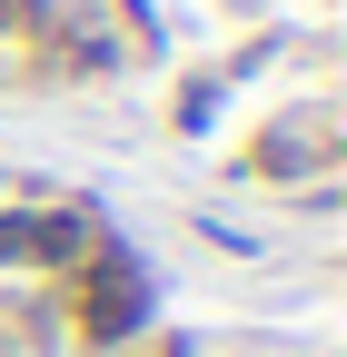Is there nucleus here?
<instances>
[{
  "label": "nucleus",
  "mask_w": 347,
  "mask_h": 357,
  "mask_svg": "<svg viewBox=\"0 0 347 357\" xmlns=\"http://www.w3.org/2000/svg\"><path fill=\"white\" fill-rule=\"evenodd\" d=\"M79 248V218H60V208H10V218H0V258H70Z\"/></svg>",
  "instance_id": "1"
},
{
  "label": "nucleus",
  "mask_w": 347,
  "mask_h": 357,
  "mask_svg": "<svg viewBox=\"0 0 347 357\" xmlns=\"http://www.w3.org/2000/svg\"><path fill=\"white\" fill-rule=\"evenodd\" d=\"M129 328H139V278L119 268V278H100V298H90V337H129Z\"/></svg>",
  "instance_id": "2"
},
{
  "label": "nucleus",
  "mask_w": 347,
  "mask_h": 357,
  "mask_svg": "<svg viewBox=\"0 0 347 357\" xmlns=\"http://www.w3.org/2000/svg\"><path fill=\"white\" fill-rule=\"evenodd\" d=\"M159 357H189V347H159Z\"/></svg>",
  "instance_id": "3"
}]
</instances>
